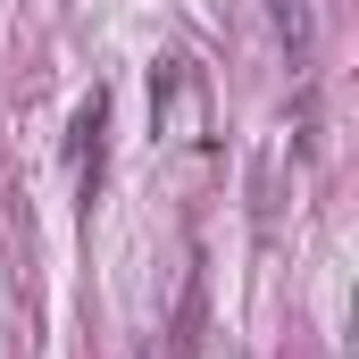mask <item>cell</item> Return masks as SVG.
<instances>
[{
	"label": "cell",
	"instance_id": "cell-1",
	"mask_svg": "<svg viewBox=\"0 0 359 359\" xmlns=\"http://www.w3.org/2000/svg\"><path fill=\"white\" fill-rule=\"evenodd\" d=\"M268 17H276V42H284V59H292V67H309V42H318V8H309V0H268Z\"/></svg>",
	"mask_w": 359,
	"mask_h": 359
}]
</instances>
